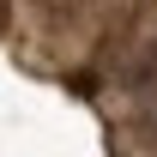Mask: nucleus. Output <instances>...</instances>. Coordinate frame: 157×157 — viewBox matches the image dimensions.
I'll return each instance as SVG.
<instances>
[{
  "label": "nucleus",
  "mask_w": 157,
  "mask_h": 157,
  "mask_svg": "<svg viewBox=\"0 0 157 157\" xmlns=\"http://www.w3.org/2000/svg\"><path fill=\"white\" fill-rule=\"evenodd\" d=\"M6 18H12V0H0V30H6Z\"/></svg>",
  "instance_id": "nucleus-1"
}]
</instances>
